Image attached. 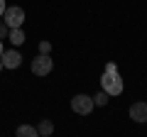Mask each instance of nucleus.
<instances>
[{
    "mask_svg": "<svg viewBox=\"0 0 147 137\" xmlns=\"http://www.w3.org/2000/svg\"><path fill=\"white\" fill-rule=\"evenodd\" d=\"M0 56H3V39H0Z\"/></svg>",
    "mask_w": 147,
    "mask_h": 137,
    "instance_id": "14",
    "label": "nucleus"
},
{
    "mask_svg": "<svg viewBox=\"0 0 147 137\" xmlns=\"http://www.w3.org/2000/svg\"><path fill=\"white\" fill-rule=\"evenodd\" d=\"M0 68H3V61H0Z\"/></svg>",
    "mask_w": 147,
    "mask_h": 137,
    "instance_id": "15",
    "label": "nucleus"
},
{
    "mask_svg": "<svg viewBox=\"0 0 147 137\" xmlns=\"http://www.w3.org/2000/svg\"><path fill=\"white\" fill-rule=\"evenodd\" d=\"M108 98H110V95L105 93V91H100V93L93 95V105H108Z\"/></svg>",
    "mask_w": 147,
    "mask_h": 137,
    "instance_id": "10",
    "label": "nucleus"
},
{
    "mask_svg": "<svg viewBox=\"0 0 147 137\" xmlns=\"http://www.w3.org/2000/svg\"><path fill=\"white\" fill-rule=\"evenodd\" d=\"M0 61H3V66H5V68H17L22 64V56H20L17 49H7V52H3Z\"/></svg>",
    "mask_w": 147,
    "mask_h": 137,
    "instance_id": "5",
    "label": "nucleus"
},
{
    "mask_svg": "<svg viewBox=\"0 0 147 137\" xmlns=\"http://www.w3.org/2000/svg\"><path fill=\"white\" fill-rule=\"evenodd\" d=\"M52 52V44L49 42H39V54H49Z\"/></svg>",
    "mask_w": 147,
    "mask_h": 137,
    "instance_id": "12",
    "label": "nucleus"
},
{
    "mask_svg": "<svg viewBox=\"0 0 147 137\" xmlns=\"http://www.w3.org/2000/svg\"><path fill=\"white\" fill-rule=\"evenodd\" d=\"M17 135H20V137H37V127H32V125H20V127H17Z\"/></svg>",
    "mask_w": 147,
    "mask_h": 137,
    "instance_id": "9",
    "label": "nucleus"
},
{
    "mask_svg": "<svg viewBox=\"0 0 147 137\" xmlns=\"http://www.w3.org/2000/svg\"><path fill=\"white\" fill-rule=\"evenodd\" d=\"M52 132H54V122H52V120H39V125H37V135L49 137Z\"/></svg>",
    "mask_w": 147,
    "mask_h": 137,
    "instance_id": "8",
    "label": "nucleus"
},
{
    "mask_svg": "<svg viewBox=\"0 0 147 137\" xmlns=\"http://www.w3.org/2000/svg\"><path fill=\"white\" fill-rule=\"evenodd\" d=\"M7 32H10V27H7V25H5V20L0 17V39H5V37H7Z\"/></svg>",
    "mask_w": 147,
    "mask_h": 137,
    "instance_id": "11",
    "label": "nucleus"
},
{
    "mask_svg": "<svg viewBox=\"0 0 147 137\" xmlns=\"http://www.w3.org/2000/svg\"><path fill=\"white\" fill-rule=\"evenodd\" d=\"M7 39H10L15 47L25 44V32H22V27H10V32H7Z\"/></svg>",
    "mask_w": 147,
    "mask_h": 137,
    "instance_id": "7",
    "label": "nucleus"
},
{
    "mask_svg": "<svg viewBox=\"0 0 147 137\" xmlns=\"http://www.w3.org/2000/svg\"><path fill=\"white\" fill-rule=\"evenodd\" d=\"M52 68H54V61L49 54H37L32 59V74L34 76H47V74H52Z\"/></svg>",
    "mask_w": 147,
    "mask_h": 137,
    "instance_id": "2",
    "label": "nucleus"
},
{
    "mask_svg": "<svg viewBox=\"0 0 147 137\" xmlns=\"http://www.w3.org/2000/svg\"><path fill=\"white\" fill-rule=\"evenodd\" d=\"M71 108H74V113H79V115H88V113L93 110V98L86 95V93H76L71 98Z\"/></svg>",
    "mask_w": 147,
    "mask_h": 137,
    "instance_id": "3",
    "label": "nucleus"
},
{
    "mask_svg": "<svg viewBox=\"0 0 147 137\" xmlns=\"http://www.w3.org/2000/svg\"><path fill=\"white\" fill-rule=\"evenodd\" d=\"M3 20H5L7 27H22V22H25V10L17 7V5H10L3 12Z\"/></svg>",
    "mask_w": 147,
    "mask_h": 137,
    "instance_id": "4",
    "label": "nucleus"
},
{
    "mask_svg": "<svg viewBox=\"0 0 147 137\" xmlns=\"http://www.w3.org/2000/svg\"><path fill=\"white\" fill-rule=\"evenodd\" d=\"M130 118L135 122H147V103H142V100L132 103L130 105Z\"/></svg>",
    "mask_w": 147,
    "mask_h": 137,
    "instance_id": "6",
    "label": "nucleus"
},
{
    "mask_svg": "<svg viewBox=\"0 0 147 137\" xmlns=\"http://www.w3.org/2000/svg\"><path fill=\"white\" fill-rule=\"evenodd\" d=\"M3 12H5V0H0V17H3Z\"/></svg>",
    "mask_w": 147,
    "mask_h": 137,
    "instance_id": "13",
    "label": "nucleus"
},
{
    "mask_svg": "<svg viewBox=\"0 0 147 137\" xmlns=\"http://www.w3.org/2000/svg\"><path fill=\"white\" fill-rule=\"evenodd\" d=\"M100 88H103L108 95H120L123 88H125L123 76H120V71H118V66H115L113 61H108V64H105V68H103V76H100Z\"/></svg>",
    "mask_w": 147,
    "mask_h": 137,
    "instance_id": "1",
    "label": "nucleus"
}]
</instances>
